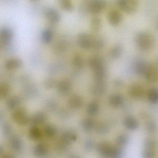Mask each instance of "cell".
<instances>
[{
  "instance_id": "2",
  "label": "cell",
  "mask_w": 158,
  "mask_h": 158,
  "mask_svg": "<svg viewBox=\"0 0 158 158\" xmlns=\"http://www.w3.org/2000/svg\"><path fill=\"white\" fill-rule=\"evenodd\" d=\"M119 7L128 14H132L138 8V0H117Z\"/></svg>"
},
{
  "instance_id": "1",
  "label": "cell",
  "mask_w": 158,
  "mask_h": 158,
  "mask_svg": "<svg viewBox=\"0 0 158 158\" xmlns=\"http://www.w3.org/2000/svg\"><path fill=\"white\" fill-rule=\"evenodd\" d=\"M135 41L139 48L145 51L151 49L155 42L154 36L147 32H141L137 34Z\"/></svg>"
},
{
  "instance_id": "3",
  "label": "cell",
  "mask_w": 158,
  "mask_h": 158,
  "mask_svg": "<svg viewBox=\"0 0 158 158\" xmlns=\"http://www.w3.org/2000/svg\"><path fill=\"white\" fill-rule=\"evenodd\" d=\"M94 38L90 34L85 32L80 33L77 37L78 44L80 47L83 49H92Z\"/></svg>"
},
{
  "instance_id": "6",
  "label": "cell",
  "mask_w": 158,
  "mask_h": 158,
  "mask_svg": "<svg viewBox=\"0 0 158 158\" xmlns=\"http://www.w3.org/2000/svg\"><path fill=\"white\" fill-rule=\"evenodd\" d=\"M122 18L121 13L117 10H111L108 15L109 22L112 26H117L121 22Z\"/></svg>"
},
{
  "instance_id": "5",
  "label": "cell",
  "mask_w": 158,
  "mask_h": 158,
  "mask_svg": "<svg viewBox=\"0 0 158 158\" xmlns=\"http://www.w3.org/2000/svg\"><path fill=\"white\" fill-rule=\"evenodd\" d=\"M44 15L48 22L51 24H56L61 19L60 13L56 9L52 7L46 8L44 11Z\"/></svg>"
},
{
  "instance_id": "4",
  "label": "cell",
  "mask_w": 158,
  "mask_h": 158,
  "mask_svg": "<svg viewBox=\"0 0 158 158\" xmlns=\"http://www.w3.org/2000/svg\"><path fill=\"white\" fill-rule=\"evenodd\" d=\"M106 6L105 0H91L88 3V9L90 13L97 15L102 12Z\"/></svg>"
},
{
  "instance_id": "10",
  "label": "cell",
  "mask_w": 158,
  "mask_h": 158,
  "mask_svg": "<svg viewBox=\"0 0 158 158\" xmlns=\"http://www.w3.org/2000/svg\"><path fill=\"white\" fill-rule=\"evenodd\" d=\"M148 66L143 61H138L136 62L135 66V72L139 75H145Z\"/></svg>"
},
{
  "instance_id": "19",
  "label": "cell",
  "mask_w": 158,
  "mask_h": 158,
  "mask_svg": "<svg viewBox=\"0 0 158 158\" xmlns=\"http://www.w3.org/2000/svg\"><path fill=\"white\" fill-rule=\"evenodd\" d=\"M145 148L155 149L156 147V143L155 140L152 139H148L144 143Z\"/></svg>"
},
{
  "instance_id": "18",
  "label": "cell",
  "mask_w": 158,
  "mask_h": 158,
  "mask_svg": "<svg viewBox=\"0 0 158 158\" xmlns=\"http://www.w3.org/2000/svg\"><path fill=\"white\" fill-rule=\"evenodd\" d=\"M156 153L155 149L145 148L143 151V157L145 158H152L155 157Z\"/></svg>"
},
{
  "instance_id": "21",
  "label": "cell",
  "mask_w": 158,
  "mask_h": 158,
  "mask_svg": "<svg viewBox=\"0 0 158 158\" xmlns=\"http://www.w3.org/2000/svg\"><path fill=\"white\" fill-rule=\"evenodd\" d=\"M66 47V44L64 41H60L56 43V50H62L65 49Z\"/></svg>"
},
{
  "instance_id": "16",
  "label": "cell",
  "mask_w": 158,
  "mask_h": 158,
  "mask_svg": "<svg viewBox=\"0 0 158 158\" xmlns=\"http://www.w3.org/2000/svg\"><path fill=\"white\" fill-rule=\"evenodd\" d=\"M122 52V46L120 45H117L110 50V54L112 57L118 58L121 55Z\"/></svg>"
},
{
  "instance_id": "12",
  "label": "cell",
  "mask_w": 158,
  "mask_h": 158,
  "mask_svg": "<svg viewBox=\"0 0 158 158\" xmlns=\"http://www.w3.org/2000/svg\"><path fill=\"white\" fill-rule=\"evenodd\" d=\"M53 37L52 31L50 29H46L42 33V39L44 42L49 44L52 42Z\"/></svg>"
},
{
  "instance_id": "22",
  "label": "cell",
  "mask_w": 158,
  "mask_h": 158,
  "mask_svg": "<svg viewBox=\"0 0 158 158\" xmlns=\"http://www.w3.org/2000/svg\"><path fill=\"white\" fill-rule=\"evenodd\" d=\"M31 1H37V0H31Z\"/></svg>"
},
{
  "instance_id": "14",
  "label": "cell",
  "mask_w": 158,
  "mask_h": 158,
  "mask_svg": "<svg viewBox=\"0 0 158 158\" xmlns=\"http://www.w3.org/2000/svg\"><path fill=\"white\" fill-rule=\"evenodd\" d=\"M131 95L135 98H141L143 95L144 91L143 88L139 85H135L132 88Z\"/></svg>"
},
{
  "instance_id": "11",
  "label": "cell",
  "mask_w": 158,
  "mask_h": 158,
  "mask_svg": "<svg viewBox=\"0 0 158 158\" xmlns=\"http://www.w3.org/2000/svg\"><path fill=\"white\" fill-rule=\"evenodd\" d=\"M148 98L149 102L152 104H158V89L152 88L148 94Z\"/></svg>"
},
{
  "instance_id": "7",
  "label": "cell",
  "mask_w": 158,
  "mask_h": 158,
  "mask_svg": "<svg viewBox=\"0 0 158 158\" xmlns=\"http://www.w3.org/2000/svg\"><path fill=\"white\" fill-rule=\"evenodd\" d=\"M13 37V32L10 28H3L0 30V41L3 44L10 43Z\"/></svg>"
},
{
  "instance_id": "20",
  "label": "cell",
  "mask_w": 158,
  "mask_h": 158,
  "mask_svg": "<svg viewBox=\"0 0 158 158\" xmlns=\"http://www.w3.org/2000/svg\"><path fill=\"white\" fill-rule=\"evenodd\" d=\"M157 127L156 124L154 122L152 121L148 122V124L147 125V129L148 131L150 133H153L155 132L156 130Z\"/></svg>"
},
{
  "instance_id": "8",
  "label": "cell",
  "mask_w": 158,
  "mask_h": 158,
  "mask_svg": "<svg viewBox=\"0 0 158 158\" xmlns=\"http://www.w3.org/2000/svg\"><path fill=\"white\" fill-rule=\"evenodd\" d=\"M145 76L147 80L149 82L155 83L158 80L157 72L153 67L148 66V68L145 74Z\"/></svg>"
},
{
  "instance_id": "15",
  "label": "cell",
  "mask_w": 158,
  "mask_h": 158,
  "mask_svg": "<svg viewBox=\"0 0 158 158\" xmlns=\"http://www.w3.org/2000/svg\"><path fill=\"white\" fill-rule=\"evenodd\" d=\"M101 27V21L98 17H94L91 22V28L93 31H98Z\"/></svg>"
},
{
  "instance_id": "9",
  "label": "cell",
  "mask_w": 158,
  "mask_h": 158,
  "mask_svg": "<svg viewBox=\"0 0 158 158\" xmlns=\"http://www.w3.org/2000/svg\"><path fill=\"white\" fill-rule=\"evenodd\" d=\"M125 125L127 129L131 130H135L139 127V123L134 118L129 117L125 120Z\"/></svg>"
},
{
  "instance_id": "17",
  "label": "cell",
  "mask_w": 158,
  "mask_h": 158,
  "mask_svg": "<svg viewBox=\"0 0 158 158\" xmlns=\"http://www.w3.org/2000/svg\"><path fill=\"white\" fill-rule=\"evenodd\" d=\"M104 45V41L101 38L97 37L94 38V43H93L92 49L94 50H99L102 49Z\"/></svg>"
},
{
  "instance_id": "13",
  "label": "cell",
  "mask_w": 158,
  "mask_h": 158,
  "mask_svg": "<svg viewBox=\"0 0 158 158\" xmlns=\"http://www.w3.org/2000/svg\"><path fill=\"white\" fill-rule=\"evenodd\" d=\"M61 8L67 12H71L73 10L74 5L71 0H59Z\"/></svg>"
}]
</instances>
